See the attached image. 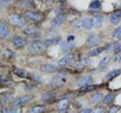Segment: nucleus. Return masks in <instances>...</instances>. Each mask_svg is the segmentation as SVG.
Segmentation results:
<instances>
[{"label": "nucleus", "mask_w": 121, "mask_h": 113, "mask_svg": "<svg viewBox=\"0 0 121 113\" xmlns=\"http://www.w3.org/2000/svg\"><path fill=\"white\" fill-rule=\"evenodd\" d=\"M121 74V70L120 69H113V70H110L108 74H106V80L107 81H110V80H113V79H115L116 76H119Z\"/></svg>", "instance_id": "obj_17"}, {"label": "nucleus", "mask_w": 121, "mask_h": 113, "mask_svg": "<svg viewBox=\"0 0 121 113\" xmlns=\"http://www.w3.org/2000/svg\"><path fill=\"white\" fill-rule=\"evenodd\" d=\"M76 59H77V55L74 54V52H70V54L63 56V57H60V59L57 61V64H58V67H65V66L71 64Z\"/></svg>", "instance_id": "obj_1"}, {"label": "nucleus", "mask_w": 121, "mask_h": 113, "mask_svg": "<svg viewBox=\"0 0 121 113\" xmlns=\"http://www.w3.org/2000/svg\"><path fill=\"white\" fill-rule=\"evenodd\" d=\"M82 24H83V29L89 31L91 29H94V23H93V17H86L82 19Z\"/></svg>", "instance_id": "obj_13"}, {"label": "nucleus", "mask_w": 121, "mask_h": 113, "mask_svg": "<svg viewBox=\"0 0 121 113\" xmlns=\"http://www.w3.org/2000/svg\"><path fill=\"white\" fill-rule=\"evenodd\" d=\"M44 106H33L30 111H29V113H42L43 111H44Z\"/></svg>", "instance_id": "obj_26"}, {"label": "nucleus", "mask_w": 121, "mask_h": 113, "mask_svg": "<svg viewBox=\"0 0 121 113\" xmlns=\"http://www.w3.org/2000/svg\"><path fill=\"white\" fill-rule=\"evenodd\" d=\"M29 76L32 77V79L36 80V81H42V75H40L39 73H37V72H31V73H29Z\"/></svg>", "instance_id": "obj_28"}, {"label": "nucleus", "mask_w": 121, "mask_h": 113, "mask_svg": "<svg viewBox=\"0 0 121 113\" xmlns=\"http://www.w3.org/2000/svg\"><path fill=\"white\" fill-rule=\"evenodd\" d=\"M73 27L75 30H82L83 29V24H82V19H78V20H75L73 23Z\"/></svg>", "instance_id": "obj_27"}, {"label": "nucleus", "mask_w": 121, "mask_h": 113, "mask_svg": "<svg viewBox=\"0 0 121 113\" xmlns=\"http://www.w3.org/2000/svg\"><path fill=\"white\" fill-rule=\"evenodd\" d=\"M102 100H103V93H101V92L95 93V94L91 96V104H93V105H96V104H99V102L102 101Z\"/></svg>", "instance_id": "obj_20"}, {"label": "nucleus", "mask_w": 121, "mask_h": 113, "mask_svg": "<svg viewBox=\"0 0 121 113\" xmlns=\"http://www.w3.org/2000/svg\"><path fill=\"white\" fill-rule=\"evenodd\" d=\"M117 111H119V106H113V107H110V109H109V113H117Z\"/></svg>", "instance_id": "obj_36"}, {"label": "nucleus", "mask_w": 121, "mask_h": 113, "mask_svg": "<svg viewBox=\"0 0 121 113\" xmlns=\"http://www.w3.org/2000/svg\"><path fill=\"white\" fill-rule=\"evenodd\" d=\"M114 52H120L121 51V42H117V43H115L114 45H112V48H110Z\"/></svg>", "instance_id": "obj_30"}, {"label": "nucleus", "mask_w": 121, "mask_h": 113, "mask_svg": "<svg viewBox=\"0 0 121 113\" xmlns=\"http://www.w3.org/2000/svg\"><path fill=\"white\" fill-rule=\"evenodd\" d=\"M7 19L14 26H24L26 24V19L23 16H19V14H10L7 17Z\"/></svg>", "instance_id": "obj_3"}, {"label": "nucleus", "mask_w": 121, "mask_h": 113, "mask_svg": "<svg viewBox=\"0 0 121 113\" xmlns=\"http://www.w3.org/2000/svg\"><path fill=\"white\" fill-rule=\"evenodd\" d=\"M114 100V94H108V95H106L104 98H103V102L104 104H109V102H112Z\"/></svg>", "instance_id": "obj_31"}, {"label": "nucleus", "mask_w": 121, "mask_h": 113, "mask_svg": "<svg viewBox=\"0 0 121 113\" xmlns=\"http://www.w3.org/2000/svg\"><path fill=\"white\" fill-rule=\"evenodd\" d=\"M68 106H69V100H68V99H62V100H59V101L57 102V108H58V111L65 109V108H68Z\"/></svg>", "instance_id": "obj_21"}, {"label": "nucleus", "mask_w": 121, "mask_h": 113, "mask_svg": "<svg viewBox=\"0 0 121 113\" xmlns=\"http://www.w3.org/2000/svg\"><path fill=\"white\" fill-rule=\"evenodd\" d=\"M13 111H14V107L13 108H11V107H4L3 108V112L4 113H13Z\"/></svg>", "instance_id": "obj_34"}, {"label": "nucleus", "mask_w": 121, "mask_h": 113, "mask_svg": "<svg viewBox=\"0 0 121 113\" xmlns=\"http://www.w3.org/2000/svg\"><path fill=\"white\" fill-rule=\"evenodd\" d=\"M109 62H110V57H109V56H106V57H103V59L100 61V63H99V70H102L103 68H106V67L109 64Z\"/></svg>", "instance_id": "obj_22"}, {"label": "nucleus", "mask_w": 121, "mask_h": 113, "mask_svg": "<svg viewBox=\"0 0 121 113\" xmlns=\"http://www.w3.org/2000/svg\"><path fill=\"white\" fill-rule=\"evenodd\" d=\"M104 50H106L104 46H97V48H95V49L89 51V56L90 57H96V56H99L100 54H102Z\"/></svg>", "instance_id": "obj_18"}, {"label": "nucleus", "mask_w": 121, "mask_h": 113, "mask_svg": "<svg viewBox=\"0 0 121 113\" xmlns=\"http://www.w3.org/2000/svg\"><path fill=\"white\" fill-rule=\"evenodd\" d=\"M75 46V42H69V41H64V42H60L59 43V48L62 51H67L70 50Z\"/></svg>", "instance_id": "obj_16"}, {"label": "nucleus", "mask_w": 121, "mask_h": 113, "mask_svg": "<svg viewBox=\"0 0 121 113\" xmlns=\"http://www.w3.org/2000/svg\"><path fill=\"white\" fill-rule=\"evenodd\" d=\"M58 69L57 66L55 64H51V63H45V64H40L39 66V70L44 72V73H53Z\"/></svg>", "instance_id": "obj_10"}, {"label": "nucleus", "mask_w": 121, "mask_h": 113, "mask_svg": "<svg viewBox=\"0 0 121 113\" xmlns=\"http://www.w3.org/2000/svg\"><path fill=\"white\" fill-rule=\"evenodd\" d=\"M93 23H94V27L99 29L103 25V17L102 16H95L93 17Z\"/></svg>", "instance_id": "obj_19"}, {"label": "nucleus", "mask_w": 121, "mask_h": 113, "mask_svg": "<svg viewBox=\"0 0 121 113\" xmlns=\"http://www.w3.org/2000/svg\"><path fill=\"white\" fill-rule=\"evenodd\" d=\"M25 17H27L32 20H37V22L43 19V14L40 12H35V11H31V10H27L25 12Z\"/></svg>", "instance_id": "obj_8"}, {"label": "nucleus", "mask_w": 121, "mask_h": 113, "mask_svg": "<svg viewBox=\"0 0 121 113\" xmlns=\"http://www.w3.org/2000/svg\"><path fill=\"white\" fill-rule=\"evenodd\" d=\"M55 85H59V83H63L65 82V79L62 77V76H59V77H53V81H52Z\"/></svg>", "instance_id": "obj_32"}, {"label": "nucleus", "mask_w": 121, "mask_h": 113, "mask_svg": "<svg viewBox=\"0 0 121 113\" xmlns=\"http://www.w3.org/2000/svg\"><path fill=\"white\" fill-rule=\"evenodd\" d=\"M6 56H7V57H12V56H14V52L13 51H11L10 49H6Z\"/></svg>", "instance_id": "obj_38"}, {"label": "nucleus", "mask_w": 121, "mask_h": 113, "mask_svg": "<svg viewBox=\"0 0 121 113\" xmlns=\"http://www.w3.org/2000/svg\"><path fill=\"white\" fill-rule=\"evenodd\" d=\"M0 1H1L3 4H5V5H6V4H9V3H11V1H12V0H0Z\"/></svg>", "instance_id": "obj_42"}, {"label": "nucleus", "mask_w": 121, "mask_h": 113, "mask_svg": "<svg viewBox=\"0 0 121 113\" xmlns=\"http://www.w3.org/2000/svg\"><path fill=\"white\" fill-rule=\"evenodd\" d=\"M38 31H39V29L36 25H27L24 27V33L27 36H35L38 33Z\"/></svg>", "instance_id": "obj_14"}, {"label": "nucleus", "mask_w": 121, "mask_h": 113, "mask_svg": "<svg viewBox=\"0 0 121 113\" xmlns=\"http://www.w3.org/2000/svg\"><path fill=\"white\" fill-rule=\"evenodd\" d=\"M22 5L24 6V7H26V9H33L35 6H36V4L33 3V0H22Z\"/></svg>", "instance_id": "obj_23"}, {"label": "nucleus", "mask_w": 121, "mask_h": 113, "mask_svg": "<svg viewBox=\"0 0 121 113\" xmlns=\"http://www.w3.org/2000/svg\"><path fill=\"white\" fill-rule=\"evenodd\" d=\"M32 98H33V96H32L31 94H25V95L18 96V98H16V100L13 101V106L17 107V106H22V105H24V104H27L29 101L32 100Z\"/></svg>", "instance_id": "obj_4"}, {"label": "nucleus", "mask_w": 121, "mask_h": 113, "mask_svg": "<svg viewBox=\"0 0 121 113\" xmlns=\"http://www.w3.org/2000/svg\"><path fill=\"white\" fill-rule=\"evenodd\" d=\"M48 36L49 37H55V36H58V32L56 29H51V30H48Z\"/></svg>", "instance_id": "obj_33"}, {"label": "nucleus", "mask_w": 121, "mask_h": 113, "mask_svg": "<svg viewBox=\"0 0 121 113\" xmlns=\"http://www.w3.org/2000/svg\"><path fill=\"white\" fill-rule=\"evenodd\" d=\"M91 113H104V108L103 107H99V108H95L91 111Z\"/></svg>", "instance_id": "obj_35"}, {"label": "nucleus", "mask_w": 121, "mask_h": 113, "mask_svg": "<svg viewBox=\"0 0 121 113\" xmlns=\"http://www.w3.org/2000/svg\"><path fill=\"white\" fill-rule=\"evenodd\" d=\"M59 113H70V112H69V109H68V108H65V109H60V111H59Z\"/></svg>", "instance_id": "obj_41"}, {"label": "nucleus", "mask_w": 121, "mask_h": 113, "mask_svg": "<svg viewBox=\"0 0 121 113\" xmlns=\"http://www.w3.org/2000/svg\"><path fill=\"white\" fill-rule=\"evenodd\" d=\"M13 73H14L17 76H19V77H25V76H26V72H25L24 69L14 68V69H13Z\"/></svg>", "instance_id": "obj_25"}, {"label": "nucleus", "mask_w": 121, "mask_h": 113, "mask_svg": "<svg viewBox=\"0 0 121 113\" xmlns=\"http://www.w3.org/2000/svg\"><path fill=\"white\" fill-rule=\"evenodd\" d=\"M40 1H42V3H44V4H48V3H50V1H51V0H40Z\"/></svg>", "instance_id": "obj_43"}, {"label": "nucleus", "mask_w": 121, "mask_h": 113, "mask_svg": "<svg viewBox=\"0 0 121 113\" xmlns=\"http://www.w3.org/2000/svg\"><path fill=\"white\" fill-rule=\"evenodd\" d=\"M100 37L99 36H96V35H90V36H88L87 37V39H86V46H88V48H93V46H96L99 43H100Z\"/></svg>", "instance_id": "obj_5"}, {"label": "nucleus", "mask_w": 121, "mask_h": 113, "mask_svg": "<svg viewBox=\"0 0 121 113\" xmlns=\"http://www.w3.org/2000/svg\"><path fill=\"white\" fill-rule=\"evenodd\" d=\"M12 44L16 46V48H24L25 45H26V39L24 38V37H22V36H16V37H13V39H12Z\"/></svg>", "instance_id": "obj_9"}, {"label": "nucleus", "mask_w": 121, "mask_h": 113, "mask_svg": "<svg viewBox=\"0 0 121 113\" xmlns=\"http://www.w3.org/2000/svg\"><path fill=\"white\" fill-rule=\"evenodd\" d=\"M109 22H110V24H113V25H117V24L121 22V10L114 11V12L109 16Z\"/></svg>", "instance_id": "obj_6"}, {"label": "nucleus", "mask_w": 121, "mask_h": 113, "mask_svg": "<svg viewBox=\"0 0 121 113\" xmlns=\"http://www.w3.org/2000/svg\"><path fill=\"white\" fill-rule=\"evenodd\" d=\"M90 10H100L101 9V1L100 0H93L90 3Z\"/></svg>", "instance_id": "obj_24"}, {"label": "nucleus", "mask_w": 121, "mask_h": 113, "mask_svg": "<svg viewBox=\"0 0 121 113\" xmlns=\"http://www.w3.org/2000/svg\"><path fill=\"white\" fill-rule=\"evenodd\" d=\"M113 37L115 39H121V26H117L114 31H113Z\"/></svg>", "instance_id": "obj_29"}, {"label": "nucleus", "mask_w": 121, "mask_h": 113, "mask_svg": "<svg viewBox=\"0 0 121 113\" xmlns=\"http://www.w3.org/2000/svg\"><path fill=\"white\" fill-rule=\"evenodd\" d=\"M22 112H23V109H22L20 107H18V106H17V107H14V111H13V113H22Z\"/></svg>", "instance_id": "obj_40"}, {"label": "nucleus", "mask_w": 121, "mask_h": 113, "mask_svg": "<svg viewBox=\"0 0 121 113\" xmlns=\"http://www.w3.org/2000/svg\"><path fill=\"white\" fill-rule=\"evenodd\" d=\"M0 82H1V83H10V82H12V81H11V79H9V77H1V79H0Z\"/></svg>", "instance_id": "obj_37"}, {"label": "nucleus", "mask_w": 121, "mask_h": 113, "mask_svg": "<svg viewBox=\"0 0 121 113\" xmlns=\"http://www.w3.org/2000/svg\"><path fill=\"white\" fill-rule=\"evenodd\" d=\"M0 113H4V112H3V111H0Z\"/></svg>", "instance_id": "obj_48"}, {"label": "nucleus", "mask_w": 121, "mask_h": 113, "mask_svg": "<svg viewBox=\"0 0 121 113\" xmlns=\"http://www.w3.org/2000/svg\"><path fill=\"white\" fill-rule=\"evenodd\" d=\"M119 6H120V7H121V1H119Z\"/></svg>", "instance_id": "obj_46"}, {"label": "nucleus", "mask_w": 121, "mask_h": 113, "mask_svg": "<svg viewBox=\"0 0 121 113\" xmlns=\"http://www.w3.org/2000/svg\"><path fill=\"white\" fill-rule=\"evenodd\" d=\"M10 32H11L10 27L5 23H0V38H3V39L7 38L10 36Z\"/></svg>", "instance_id": "obj_12"}, {"label": "nucleus", "mask_w": 121, "mask_h": 113, "mask_svg": "<svg viewBox=\"0 0 121 113\" xmlns=\"http://www.w3.org/2000/svg\"><path fill=\"white\" fill-rule=\"evenodd\" d=\"M78 113H91V109H90V108H83V109H81Z\"/></svg>", "instance_id": "obj_39"}, {"label": "nucleus", "mask_w": 121, "mask_h": 113, "mask_svg": "<svg viewBox=\"0 0 121 113\" xmlns=\"http://www.w3.org/2000/svg\"><path fill=\"white\" fill-rule=\"evenodd\" d=\"M45 48H46L45 43H43V42H33V43H31L29 45L27 51L30 54H42V52L45 51Z\"/></svg>", "instance_id": "obj_2"}, {"label": "nucleus", "mask_w": 121, "mask_h": 113, "mask_svg": "<svg viewBox=\"0 0 121 113\" xmlns=\"http://www.w3.org/2000/svg\"><path fill=\"white\" fill-rule=\"evenodd\" d=\"M13 1H19V0H13Z\"/></svg>", "instance_id": "obj_47"}, {"label": "nucleus", "mask_w": 121, "mask_h": 113, "mask_svg": "<svg viewBox=\"0 0 121 113\" xmlns=\"http://www.w3.org/2000/svg\"><path fill=\"white\" fill-rule=\"evenodd\" d=\"M60 42H62V38L59 36H55V37H49L45 42V45L51 46V45H58Z\"/></svg>", "instance_id": "obj_15"}, {"label": "nucleus", "mask_w": 121, "mask_h": 113, "mask_svg": "<svg viewBox=\"0 0 121 113\" xmlns=\"http://www.w3.org/2000/svg\"><path fill=\"white\" fill-rule=\"evenodd\" d=\"M91 82H93V76L87 75V76L81 77V79L77 81V86H78V87H87V86H89Z\"/></svg>", "instance_id": "obj_11"}, {"label": "nucleus", "mask_w": 121, "mask_h": 113, "mask_svg": "<svg viewBox=\"0 0 121 113\" xmlns=\"http://www.w3.org/2000/svg\"><path fill=\"white\" fill-rule=\"evenodd\" d=\"M119 63H120V66H121V57L119 59Z\"/></svg>", "instance_id": "obj_45"}, {"label": "nucleus", "mask_w": 121, "mask_h": 113, "mask_svg": "<svg viewBox=\"0 0 121 113\" xmlns=\"http://www.w3.org/2000/svg\"><path fill=\"white\" fill-rule=\"evenodd\" d=\"M67 20V14H63V13H59L57 14L53 20H52V25L53 26H60V25H63Z\"/></svg>", "instance_id": "obj_7"}, {"label": "nucleus", "mask_w": 121, "mask_h": 113, "mask_svg": "<svg viewBox=\"0 0 121 113\" xmlns=\"http://www.w3.org/2000/svg\"><path fill=\"white\" fill-rule=\"evenodd\" d=\"M1 5H3V3L0 1V12H1V9H3V6H1Z\"/></svg>", "instance_id": "obj_44"}]
</instances>
